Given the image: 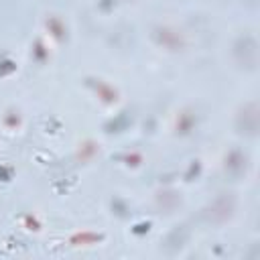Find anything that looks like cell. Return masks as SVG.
<instances>
[{
	"label": "cell",
	"mask_w": 260,
	"mask_h": 260,
	"mask_svg": "<svg viewBox=\"0 0 260 260\" xmlns=\"http://www.w3.org/2000/svg\"><path fill=\"white\" fill-rule=\"evenodd\" d=\"M234 59L240 67L254 71L258 67V43H256V39L250 35L240 37L234 45Z\"/></svg>",
	"instance_id": "1"
},
{
	"label": "cell",
	"mask_w": 260,
	"mask_h": 260,
	"mask_svg": "<svg viewBox=\"0 0 260 260\" xmlns=\"http://www.w3.org/2000/svg\"><path fill=\"white\" fill-rule=\"evenodd\" d=\"M234 207H236L234 197H232L230 193H221L219 197H215V199L207 205L203 217H205L209 223H223V221H228V219L232 217Z\"/></svg>",
	"instance_id": "2"
},
{
	"label": "cell",
	"mask_w": 260,
	"mask_h": 260,
	"mask_svg": "<svg viewBox=\"0 0 260 260\" xmlns=\"http://www.w3.org/2000/svg\"><path fill=\"white\" fill-rule=\"evenodd\" d=\"M238 132L246 136H256L258 134V106L256 102H250L248 106L242 108L238 116Z\"/></svg>",
	"instance_id": "3"
}]
</instances>
